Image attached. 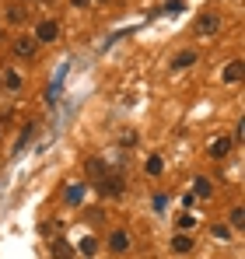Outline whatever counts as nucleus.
Returning <instances> with one entry per match:
<instances>
[{"mask_svg":"<svg viewBox=\"0 0 245 259\" xmlns=\"http://www.w3.org/2000/svg\"><path fill=\"white\" fill-rule=\"evenodd\" d=\"M81 200H84V186H67V203L81 207Z\"/></svg>","mask_w":245,"mask_h":259,"instance_id":"obj_12","label":"nucleus"},{"mask_svg":"<svg viewBox=\"0 0 245 259\" xmlns=\"http://www.w3.org/2000/svg\"><path fill=\"white\" fill-rule=\"evenodd\" d=\"M179 228H182V231H186V228H193V217L182 214V217H179Z\"/></svg>","mask_w":245,"mask_h":259,"instance_id":"obj_21","label":"nucleus"},{"mask_svg":"<svg viewBox=\"0 0 245 259\" xmlns=\"http://www.w3.org/2000/svg\"><path fill=\"white\" fill-rule=\"evenodd\" d=\"M53 256L56 259H70V245H67L63 238H56V242H53Z\"/></svg>","mask_w":245,"mask_h":259,"instance_id":"obj_13","label":"nucleus"},{"mask_svg":"<svg viewBox=\"0 0 245 259\" xmlns=\"http://www.w3.org/2000/svg\"><path fill=\"white\" fill-rule=\"evenodd\" d=\"M39 53V42L32 39V35H18L14 39V56H21V60H32Z\"/></svg>","mask_w":245,"mask_h":259,"instance_id":"obj_3","label":"nucleus"},{"mask_svg":"<svg viewBox=\"0 0 245 259\" xmlns=\"http://www.w3.org/2000/svg\"><path fill=\"white\" fill-rule=\"evenodd\" d=\"M98 189H102V196H116L123 186H119V179H98Z\"/></svg>","mask_w":245,"mask_h":259,"instance_id":"obj_10","label":"nucleus"},{"mask_svg":"<svg viewBox=\"0 0 245 259\" xmlns=\"http://www.w3.org/2000/svg\"><path fill=\"white\" fill-rule=\"evenodd\" d=\"M126 245H130V235H126V231H112V235H109V249H112V252H123Z\"/></svg>","mask_w":245,"mask_h":259,"instance_id":"obj_7","label":"nucleus"},{"mask_svg":"<svg viewBox=\"0 0 245 259\" xmlns=\"http://www.w3.org/2000/svg\"><path fill=\"white\" fill-rule=\"evenodd\" d=\"M231 228H235V231H242V228H245V210H242V207L231 210Z\"/></svg>","mask_w":245,"mask_h":259,"instance_id":"obj_14","label":"nucleus"},{"mask_svg":"<svg viewBox=\"0 0 245 259\" xmlns=\"http://www.w3.org/2000/svg\"><path fill=\"white\" fill-rule=\"evenodd\" d=\"M74 7H88V0H74Z\"/></svg>","mask_w":245,"mask_h":259,"instance_id":"obj_23","label":"nucleus"},{"mask_svg":"<svg viewBox=\"0 0 245 259\" xmlns=\"http://www.w3.org/2000/svg\"><path fill=\"white\" fill-rule=\"evenodd\" d=\"M242 77H245V63H242V60H231V63L224 67V81L235 84V81H242Z\"/></svg>","mask_w":245,"mask_h":259,"instance_id":"obj_5","label":"nucleus"},{"mask_svg":"<svg viewBox=\"0 0 245 259\" xmlns=\"http://www.w3.org/2000/svg\"><path fill=\"white\" fill-rule=\"evenodd\" d=\"M217 32H221V18H217V14H200V18H196V35L214 39Z\"/></svg>","mask_w":245,"mask_h":259,"instance_id":"obj_1","label":"nucleus"},{"mask_svg":"<svg viewBox=\"0 0 245 259\" xmlns=\"http://www.w3.org/2000/svg\"><path fill=\"white\" fill-rule=\"evenodd\" d=\"M81 252H84V256H95V252H98V242H95V238H84V242H81Z\"/></svg>","mask_w":245,"mask_h":259,"instance_id":"obj_16","label":"nucleus"},{"mask_svg":"<svg viewBox=\"0 0 245 259\" xmlns=\"http://www.w3.org/2000/svg\"><path fill=\"white\" fill-rule=\"evenodd\" d=\"M28 18V7H21V4H11L7 7V21H14V25H21Z\"/></svg>","mask_w":245,"mask_h":259,"instance_id":"obj_9","label":"nucleus"},{"mask_svg":"<svg viewBox=\"0 0 245 259\" xmlns=\"http://www.w3.org/2000/svg\"><path fill=\"white\" fill-rule=\"evenodd\" d=\"M231 147H235V140H231V137H217V140L210 144V158H217V161H221V158H228V151H231Z\"/></svg>","mask_w":245,"mask_h":259,"instance_id":"obj_4","label":"nucleus"},{"mask_svg":"<svg viewBox=\"0 0 245 259\" xmlns=\"http://www.w3.org/2000/svg\"><path fill=\"white\" fill-rule=\"evenodd\" d=\"M161 158H158V154H154V158H147V175H161Z\"/></svg>","mask_w":245,"mask_h":259,"instance_id":"obj_15","label":"nucleus"},{"mask_svg":"<svg viewBox=\"0 0 245 259\" xmlns=\"http://www.w3.org/2000/svg\"><path fill=\"white\" fill-rule=\"evenodd\" d=\"M32 39H35V42H56V39H60V25H56L53 18H46V21H39V28H35Z\"/></svg>","mask_w":245,"mask_h":259,"instance_id":"obj_2","label":"nucleus"},{"mask_svg":"<svg viewBox=\"0 0 245 259\" xmlns=\"http://www.w3.org/2000/svg\"><path fill=\"white\" fill-rule=\"evenodd\" d=\"M196 63V53H189V49H182L175 60H172V70H186V67H193Z\"/></svg>","mask_w":245,"mask_h":259,"instance_id":"obj_6","label":"nucleus"},{"mask_svg":"<svg viewBox=\"0 0 245 259\" xmlns=\"http://www.w3.org/2000/svg\"><path fill=\"white\" fill-rule=\"evenodd\" d=\"M172 249H175L179 256H186V252H193V238H189V235H175V238H172Z\"/></svg>","mask_w":245,"mask_h":259,"instance_id":"obj_8","label":"nucleus"},{"mask_svg":"<svg viewBox=\"0 0 245 259\" xmlns=\"http://www.w3.org/2000/svg\"><path fill=\"white\" fill-rule=\"evenodd\" d=\"M214 238H221V242H228V238H231V231H228L224 224H214Z\"/></svg>","mask_w":245,"mask_h":259,"instance_id":"obj_18","label":"nucleus"},{"mask_svg":"<svg viewBox=\"0 0 245 259\" xmlns=\"http://www.w3.org/2000/svg\"><path fill=\"white\" fill-rule=\"evenodd\" d=\"M88 175L91 179H105V161L102 158H88Z\"/></svg>","mask_w":245,"mask_h":259,"instance_id":"obj_11","label":"nucleus"},{"mask_svg":"<svg viewBox=\"0 0 245 259\" xmlns=\"http://www.w3.org/2000/svg\"><path fill=\"white\" fill-rule=\"evenodd\" d=\"M4 81H7V88H11V91H18V88H21V77H18V74H14V70H11V74H7V77H4Z\"/></svg>","mask_w":245,"mask_h":259,"instance_id":"obj_19","label":"nucleus"},{"mask_svg":"<svg viewBox=\"0 0 245 259\" xmlns=\"http://www.w3.org/2000/svg\"><path fill=\"white\" fill-rule=\"evenodd\" d=\"M165 11H168V14H179V11H182V0H168Z\"/></svg>","mask_w":245,"mask_h":259,"instance_id":"obj_20","label":"nucleus"},{"mask_svg":"<svg viewBox=\"0 0 245 259\" xmlns=\"http://www.w3.org/2000/svg\"><path fill=\"white\" fill-rule=\"evenodd\" d=\"M193 189H196V196H210V182H207V179H196Z\"/></svg>","mask_w":245,"mask_h":259,"instance_id":"obj_17","label":"nucleus"},{"mask_svg":"<svg viewBox=\"0 0 245 259\" xmlns=\"http://www.w3.org/2000/svg\"><path fill=\"white\" fill-rule=\"evenodd\" d=\"M165 203H168V200H165V193H158V196H154V210H165Z\"/></svg>","mask_w":245,"mask_h":259,"instance_id":"obj_22","label":"nucleus"}]
</instances>
